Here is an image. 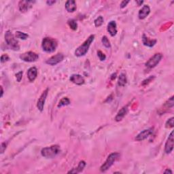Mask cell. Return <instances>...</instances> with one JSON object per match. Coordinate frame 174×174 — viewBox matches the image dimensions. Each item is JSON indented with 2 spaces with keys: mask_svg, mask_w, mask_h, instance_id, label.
<instances>
[{
  "mask_svg": "<svg viewBox=\"0 0 174 174\" xmlns=\"http://www.w3.org/2000/svg\"><path fill=\"white\" fill-rule=\"evenodd\" d=\"M94 40H95V35H90V36L87 38V40H85V42L76 48L75 53H74L75 55L78 57H81L85 56V54L88 53L89 48L91 46V45L93 42Z\"/></svg>",
  "mask_w": 174,
  "mask_h": 174,
  "instance_id": "6da1fadb",
  "label": "cell"
},
{
  "mask_svg": "<svg viewBox=\"0 0 174 174\" xmlns=\"http://www.w3.org/2000/svg\"><path fill=\"white\" fill-rule=\"evenodd\" d=\"M60 151L59 146L53 145V146L42 148L41 150V154L46 159H53L60 153Z\"/></svg>",
  "mask_w": 174,
  "mask_h": 174,
  "instance_id": "7a4b0ae2",
  "label": "cell"
},
{
  "mask_svg": "<svg viewBox=\"0 0 174 174\" xmlns=\"http://www.w3.org/2000/svg\"><path fill=\"white\" fill-rule=\"evenodd\" d=\"M58 46L57 42L51 38H44L42 42V48L44 52L48 53H53L56 50Z\"/></svg>",
  "mask_w": 174,
  "mask_h": 174,
  "instance_id": "3957f363",
  "label": "cell"
},
{
  "mask_svg": "<svg viewBox=\"0 0 174 174\" xmlns=\"http://www.w3.org/2000/svg\"><path fill=\"white\" fill-rule=\"evenodd\" d=\"M5 41L8 47L11 50L14 51H18L20 50V45L17 38L10 31H7L5 34Z\"/></svg>",
  "mask_w": 174,
  "mask_h": 174,
  "instance_id": "277c9868",
  "label": "cell"
},
{
  "mask_svg": "<svg viewBox=\"0 0 174 174\" xmlns=\"http://www.w3.org/2000/svg\"><path fill=\"white\" fill-rule=\"evenodd\" d=\"M119 156H120V154L118 152H113L109 154V155L108 156L107 159L105 160L104 163L100 167L101 172H105L106 171H108L112 165H113V164L115 163V161L118 159Z\"/></svg>",
  "mask_w": 174,
  "mask_h": 174,
  "instance_id": "5b68a950",
  "label": "cell"
},
{
  "mask_svg": "<svg viewBox=\"0 0 174 174\" xmlns=\"http://www.w3.org/2000/svg\"><path fill=\"white\" fill-rule=\"evenodd\" d=\"M20 59L25 61V62L28 63H32L35 62L39 59V54L35 53L32 51H29V52L22 53L20 55Z\"/></svg>",
  "mask_w": 174,
  "mask_h": 174,
  "instance_id": "8992f818",
  "label": "cell"
},
{
  "mask_svg": "<svg viewBox=\"0 0 174 174\" xmlns=\"http://www.w3.org/2000/svg\"><path fill=\"white\" fill-rule=\"evenodd\" d=\"M162 59L163 54L161 53H156L154 54V55L152 57H150L146 63V66L150 69L154 68V67H155L160 62Z\"/></svg>",
  "mask_w": 174,
  "mask_h": 174,
  "instance_id": "52a82bcc",
  "label": "cell"
},
{
  "mask_svg": "<svg viewBox=\"0 0 174 174\" xmlns=\"http://www.w3.org/2000/svg\"><path fill=\"white\" fill-rule=\"evenodd\" d=\"M64 59V55L62 53H58L55 55L51 57L49 59L46 61V63L48 65L53 66L61 63Z\"/></svg>",
  "mask_w": 174,
  "mask_h": 174,
  "instance_id": "ba28073f",
  "label": "cell"
},
{
  "mask_svg": "<svg viewBox=\"0 0 174 174\" xmlns=\"http://www.w3.org/2000/svg\"><path fill=\"white\" fill-rule=\"evenodd\" d=\"M48 91H49L48 89H46V90H45V91L42 93V95H40V98L38 99V100L37 108L40 112H42L44 110L45 102H46L47 96L48 95Z\"/></svg>",
  "mask_w": 174,
  "mask_h": 174,
  "instance_id": "9c48e42d",
  "label": "cell"
},
{
  "mask_svg": "<svg viewBox=\"0 0 174 174\" xmlns=\"http://www.w3.org/2000/svg\"><path fill=\"white\" fill-rule=\"evenodd\" d=\"M173 144H174V139H173V131L171 132L169 137L167 138V140L165 145V152L167 154H169L172 152L173 150Z\"/></svg>",
  "mask_w": 174,
  "mask_h": 174,
  "instance_id": "30bf717a",
  "label": "cell"
},
{
  "mask_svg": "<svg viewBox=\"0 0 174 174\" xmlns=\"http://www.w3.org/2000/svg\"><path fill=\"white\" fill-rule=\"evenodd\" d=\"M35 2L33 1H20L18 3L19 10L21 12H27L29 10L33 7V5Z\"/></svg>",
  "mask_w": 174,
  "mask_h": 174,
  "instance_id": "8fae6325",
  "label": "cell"
},
{
  "mask_svg": "<svg viewBox=\"0 0 174 174\" xmlns=\"http://www.w3.org/2000/svg\"><path fill=\"white\" fill-rule=\"evenodd\" d=\"M153 131H154L153 128H149V129H145L142 131H141L140 133L138 134L136 137H135V140L138 141L146 140L150 136V135L152 134Z\"/></svg>",
  "mask_w": 174,
  "mask_h": 174,
  "instance_id": "7c38bea8",
  "label": "cell"
},
{
  "mask_svg": "<svg viewBox=\"0 0 174 174\" xmlns=\"http://www.w3.org/2000/svg\"><path fill=\"white\" fill-rule=\"evenodd\" d=\"M69 80L73 84H75L76 85H82L85 82V80L84 78V77L80 74L77 73H73L72 76H70Z\"/></svg>",
  "mask_w": 174,
  "mask_h": 174,
  "instance_id": "4fadbf2b",
  "label": "cell"
},
{
  "mask_svg": "<svg viewBox=\"0 0 174 174\" xmlns=\"http://www.w3.org/2000/svg\"><path fill=\"white\" fill-rule=\"evenodd\" d=\"M107 30L112 37H114L117 34V25L114 21H112L108 24Z\"/></svg>",
  "mask_w": 174,
  "mask_h": 174,
  "instance_id": "5bb4252c",
  "label": "cell"
},
{
  "mask_svg": "<svg viewBox=\"0 0 174 174\" xmlns=\"http://www.w3.org/2000/svg\"><path fill=\"white\" fill-rule=\"evenodd\" d=\"M150 13V8L149 6L148 5H144L142 8H141L140 11L139 13H138V17L141 20H143V19L146 18L148 15Z\"/></svg>",
  "mask_w": 174,
  "mask_h": 174,
  "instance_id": "9a60e30c",
  "label": "cell"
},
{
  "mask_svg": "<svg viewBox=\"0 0 174 174\" xmlns=\"http://www.w3.org/2000/svg\"><path fill=\"white\" fill-rule=\"evenodd\" d=\"M27 75L30 82H34V80L36 79L38 76V69L36 67H30V68L27 70Z\"/></svg>",
  "mask_w": 174,
  "mask_h": 174,
  "instance_id": "2e32d148",
  "label": "cell"
},
{
  "mask_svg": "<svg viewBox=\"0 0 174 174\" xmlns=\"http://www.w3.org/2000/svg\"><path fill=\"white\" fill-rule=\"evenodd\" d=\"M128 105L126 106H124L123 108H122L120 110L118 111V112L117 113V116H116L115 117V121L119 122V121H121L122 119L124 118V117L125 116L127 115V114L128 113Z\"/></svg>",
  "mask_w": 174,
  "mask_h": 174,
  "instance_id": "e0dca14e",
  "label": "cell"
},
{
  "mask_svg": "<svg viewBox=\"0 0 174 174\" xmlns=\"http://www.w3.org/2000/svg\"><path fill=\"white\" fill-rule=\"evenodd\" d=\"M65 7L67 12H69V13H72V12H75L77 9L76 3L74 0H69V1H67L65 2Z\"/></svg>",
  "mask_w": 174,
  "mask_h": 174,
  "instance_id": "ac0fdd59",
  "label": "cell"
},
{
  "mask_svg": "<svg viewBox=\"0 0 174 174\" xmlns=\"http://www.w3.org/2000/svg\"><path fill=\"white\" fill-rule=\"evenodd\" d=\"M156 40H151L148 38L145 34L142 35V43L144 46L150 48L153 47L156 44Z\"/></svg>",
  "mask_w": 174,
  "mask_h": 174,
  "instance_id": "d6986e66",
  "label": "cell"
},
{
  "mask_svg": "<svg viewBox=\"0 0 174 174\" xmlns=\"http://www.w3.org/2000/svg\"><path fill=\"white\" fill-rule=\"evenodd\" d=\"M86 167V162L84 160H81L79 163L78 165L76 168H73L72 170H70L69 172H68V173H79L80 172H82L84 170V169Z\"/></svg>",
  "mask_w": 174,
  "mask_h": 174,
  "instance_id": "ffe728a7",
  "label": "cell"
},
{
  "mask_svg": "<svg viewBox=\"0 0 174 174\" xmlns=\"http://www.w3.org/2000/svg\"><path fill=\"white\" fill-rule=\"evenodd\" d=\"M127 82V79L126 75H125V73H121L118 77V86H125L126 85Z\"/></svg>",
  "mask_w": 174,
  "mask_h": 174,
  "instance_id": "44dd1931",
  "label": "cell"
},
{
  "mask_svg": "<svg viewBox=\"0 0 174 174\" xmlns=\"http://www.w3.org/2000/svg\"><path fill=\"white\" fill-rule=\"evenodd\" d=\"M67 24H68L69 27L73 31H76L78 29V23H77L76 21L74 20V19H69L67 21Z\"/></svg>",
  "mask_w": 174,
  "mask_h": 174,
  "instance_id": "7402d4cb",
  "label": "cell"
},
{
  "mask_svg": "<svg viewBox=\"0 0 174 174\" xmlns=\"http://www.w3.org/2000/svg\"><path fill=\"white\" fill-rule=\"evenodd\" d=\"M70 104V100L67 97H63V99H61L59 104H58L57 107L58 108H61L63 107V106H66Z\"/></svg>",
  "mask_w": 174,
  "mask_h": 174,
  "instance_id": "603a6c76",
  "label": "cell"
},
{
  "mask_svg": "<svg viewBox=\"0 0 174 174\" xmlns=\"http://www.w3.org/2000/svg\"><path fill=\"white\" fill-rule=\"evenodd\" d=\"M15 36L17 38H18V39L25 40L29 38V35L27 34L23 33V32L21 31H17L15 34Z\"/></svg>",
  "mask_w": 174,
  "mask_h": 174,
  "instance_id": "cb8c5ba5",
  "label": "cell"
},
{
  "mask_svg": "<svg viewBox=\"0 0 174 174\" xmlns=\"http://www.w3.org/2000/svg\"><path fill=\"white\" fill-rule=\"evenodd\" d=\"M104 17H101V16H99L97 18L95 21H94V23H95V26L96 27H101V25L104 23Z\"/></svg>",
  "mask_w": 174,
  "mask_h": 174,
  "instance_id": "d4e9b609",
  "label": "cell"
},
{
  "mask_svg": "<svg viewBox=\"0 0 174 174\" xmlns=\"http://www.w3.org/2000/svg\"><path fill=\"white\" fill-rule=\"evenodd\" d=\"M101 42L103 44V45L107 48H111V44H110V42H109V39L108 38L107 36H103L102 39H101Z\"/></svg>",
  "mask_w": 174,
  "mask_h": 174,
  "instance_id": "484cf974",
  "label": "cell"
},
{
  "mask_svg": "<svg viewBox=\"0 0 174 174\" xmlns=\"http://www.w3.org/2000/svg\"><path fill=\"white\" fill-rule=\"evenodd\" d=\"M173 121H174V118L173 117H172V118H170L169 119H168V120L167 121L166 123H165V127L169 128H169H173V125H174Z\"/></svg>",
  "mask_w": 174,
  "mask_h": 174,
  "instance_id": "4316f807",
  "label": "cell"
},
{
  "mask_svg": "<svg viewBox=\"0 0 174 174\" xmlns=\"http://www.w3.org/2000/svg\"><path fill=\"white\" fill-rule=\"evenodd\" d=\"M173 97H174L172 96V97H170L167 101L165 104V105L167 106V108H173L174 105V101H173Z\"/></svg>",
  "mask_w": 174,
  "mask_h": 174,
  "instance_id": "83f0119b",
  "label": "cell"
},
{
  "mask_svg": "<svg viewBox=\"0 0 174 174\" xmlns=\"http://www.w3.org/2000/svg\"><path fill=\"white\" fill-rule=\"evenodd\" d=\"M97 56L99 57V60H100L101 61H105L106 59L105 54L103 52H101V51H100V50L97 51Z\"/></svg>",
  "mask_w": 174,
  "mask_h": 174,
  "instance_id": "f1b7e54d",
  "label": "cell"
},
{
  "mask_svg": "<svg viewBox=\"0 0 174 174\" xmlns=\"http://www.w3.org/2000/svg\"><path fill=\"white\" fill-rule=\"evenodd\" d=\"M9 60H10V57H8V54H2L1 57V62L2 63H5Z\"/></svg>",
  "mask_w": 174,
  "mask_h": 174,
  "instance_id": "f546056e",
  "label": "cell"
},
{
  "mask_svg": "<svg viewBox=\"0 0 174 174\" xmlns=\"http://www.w3.org/2000/svg\"><path fill=\"white\" fill-rule=\"evenodd\" d=\"M22 78V71H21V72H19L17 74H16V78H17V82H20L21 81Z\"/></svg>",
  "mask_w": 174,
  "mask_h": 174,
  "instance_id": "4dcf8cb0",
  "label": "cell"
},
{
  "mask_svg": "<svg viewBox=\"0 0 174 174\" xmlns=\"http://www.w3.org/2000/svg\"><path fill=\"white\" fill-rule=\"evenodd\" d=\"M154 78V76H150V77H149V78H148V79H146V80H144V81H143L142 85H146V84L148 85V84L149 83V82H150L151 81H152V80H153Z\"/></svg>",
  "mask_w": 174,
  "mask_h": 174,
  "instance_id": "1f68e13d",
  "label": "cell"
},
{
  "mask_svg": "<svg viewBox=\"0 0 174 174\" xmlns=\"http://www.w3.org/2000/svg\"><path fill=\"white\" fill-rule=\"evenodd\" d=\"M129 3V1H122L121 4V8H124L126 7L127 6V4Z\"/></svg>",
  "mask_w": 174,
  "mask_h": 174,
  "instance_id": "d6a6232c",
  "label": "cell"
},
{
  "mask_svg": "<svg viewBox=\"0 0 174 174\" xmlns=\"http://www.w3.org/2000/svg\"><path fill=\"white\" fill-rule=\"evenodd\" d=\"M6 149V143H2V147H1V152L2 154L4 153V151Z\"/></svg>",
  "mask_w": 174,
  "mask_h": 174,
  "instance_id": "836d02e7",
  "label": "cell"
},
{
  "mask_svg": "<svg viewBox=\"0 0 174 174\" xmlns=\"http://www.w3.org/2000/svg\"><path fill=\"white\" fill-rule=\"evenodd\" d=\"M56 3V1H51V0H49V1L46 2V4L48 6H53V4H54Z\"/></svg>",
  "mask_w": 174,
  "mask_h": 174,
  "instance_id": "e575fe53",
  "label": "cell"
},
{
  "mask_svg": "<svg viewBox=\"0 0 174 174\" xmlns=\"http://www.w3.org/2000/svg\"><path fill=\"white\" fill-rule=\"evenodd\" d=\"M164 173H170V174H172L173 173V172L172 170H170L169 169H166L165 172H164Z\"/></svg>",
  "mask_w": 174,
  "mask_h": 174,
  "instance_id": "d590c367",
  "label": "cell"
},
{
  "mask_svg": "<svg viewBox=\"0 0 174 174\" xmlns=\"http://www.w3.org/2000/svg\"><path fill=\"white\" fill-rule=\"evenodd\" d=\"M136 3L137 4V6H141V4H143L144 1H136Z\"/></svg>",
  "mask_w": 174,
  "mask_h": 174,
  "instance_id": "8d00e7d4",
  "label": "cell"
},
{
  "mask_svg": "<svg viewBox=\"0 0 174 174\" xmlns=\"http://www.w3.org/2000/svg\"><path fill=\"white\" fill-rule=\"evenodd\" d=\"M1 90H2V93H1V97H2L3 95H4V90H3V87L1 86Z\"/></svg>",
  "mask_w": 174,
  "mask_h": 174,
  "instance_id": "74e56055",
  "label": "cell"
}]
</instances>
